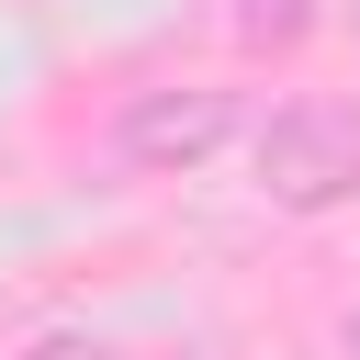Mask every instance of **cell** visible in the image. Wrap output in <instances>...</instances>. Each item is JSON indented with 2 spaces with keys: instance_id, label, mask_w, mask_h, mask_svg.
I'll return each instance as SVG.
<instances>
[{
  "instance_id": "cell-1",
  "label": "cell",
  "mask_w": 360,
  "mask_h": 360,
  "mask_svg": "<svg viewBox=\"0 0 360 360\" xmlns=\"http://www.w3.org/2000/svg\"><path fill=\"white\" fill-rule=\"evenodd\" d=\"M248 169L281 214H338V202H360V112L349 101H281L248 135Z\"/></svg>"
},
{
  "instance_id": "cell-2",
  "label": "cell",
  "mask_w": 360,
  "mask_h": 360,
  "mask_svg": "<svg viewBox=\"0 0 360 360\" xmlns=\"http://www.w3.org/2000/svg\"><path fill=\"white\" fill-rule=\"evenodd\" d=\"M236 135H248V90H214V79H158V90H135L112 112V158L124 169H158V180H191Z\"/></svg>"
},
{
  "instance_id": "cell-3",
  "label": "cell",
  "mask_w": 360,
  "mask_h": 360,
  "mask_svg": "<svg viewBox=\"0 0 360 360\" xmlns=\"http://www.w3.org/2000/svg\"><path fill=\"white\" fill-rule=\"evenodd\" d=\"M225 34H236L248 56H292V45L315 34V0H225Z\"/></svg>"
},
{
  "instance_id": "cell-4",
  "label": "cell",
  "mask_w": 360,
  "mask_h": 360,
  "mask_svg": "<svg viewBox=\"0 0 360 360\" xmlns=\"http://www.w3.org/2000/svg\"><path fill=\"white\" fill-rule=\"evenodd\" d=\"M11 360H124L112 338H90V326H45V338H22Z\"/></svg>"
},
{
  "instance_id": "cell-5",
  "label": "cell",
  "mask_w": 360,
  "mask_h": 360,
  "mask_svg": "<svg viewBox=\"0 0 360 360\" xmlns=\"http://www.w3.org/2000/svg\"><path fill=\"white\" fill-rule=\"evenodd\" d=\"M158 360H202V349H158Z\"/></svg>"
}]
</instances>
